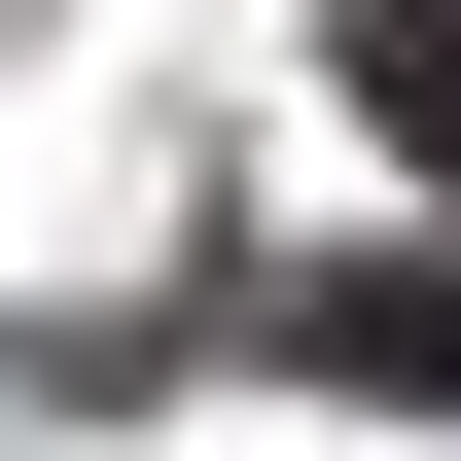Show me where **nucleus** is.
Segmentation results:
<instances>
[{"mask_svg":"<svg viewBox=\"0 0 461 461\" xmlns=\"http://www.w3.org/2000/svg\"><path fill=\"white\" fill-rule=\"evenodd\" d=\"M355 107H391V142L461 177V0H355Z\"/></svg>","mask_w":461,"mask_h":461,"instance_id":"obj_1","label":"nucleus"}]
</instances>
